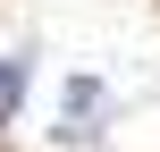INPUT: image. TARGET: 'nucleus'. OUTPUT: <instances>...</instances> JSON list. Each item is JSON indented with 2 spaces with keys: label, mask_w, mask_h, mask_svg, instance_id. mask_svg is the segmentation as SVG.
<instances>
[{
  "label": "nucleus",
  "mask_w": 160,
  "mask_h": 152,
  "mask_svg": "<svg viewBox=\"0 0 160 152\" xmlns=\"http://www.w3.org/2000/svg\"><path fill=\"white\" fill-rule=\"evenodd\" d=\"M101 110H110V102H101V76H68V118H59V127L76 135V127H84V118H101Z\"/></svg>",
  "instance_id": "f257e3e1"
},
{
  "label": "nucleus",
  "mask_w": 160,
  "mask_h": 152,
  "mask_svg": "<svg viewBox=\"0 0 160 152\" xmlns=\"http://www.w3.org/2000/svg\"><path fill=\"white\" fill-rule=\"evenodd\" d=\"M17 93H25V51H17V59H0V118L17 110Z\"/></svg>",
  "instance_id": "f03ea898"
}]
</instances>
